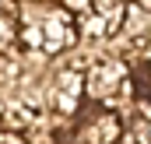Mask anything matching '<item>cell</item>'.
Here are the masks:
<instances>
[{"label":"cell","instance_id":"obj_1","mask_svg":"<svg viewBox=\"0 0 151 144\" xmlns=\"http://www.w3.org/2000/svg\"><path fill=\"white\" fill-rule=\"evenodd\" d=\"M123 77H130V67H127L123 60H116V56L106 53V56H99L88 71L81 74V91L91 95L95 102H106V99L116 91V84H119Z\"/></svg>","mask_w":151,"mask_h":144},{"label":"cell","instance_id":"obj_2","mask_svg":"<svg viewBox=\"0 0 151 144\" xmlns=\"http://www.w3.org/2000/svg\"><path fill=\"white\" fill-rule=\"evenodd\" d=\"M91 130H95L99 144H119V137H123V120H119V112L102 109V112L91 120Z\"/></svg>","mask_w":151,"mask_h":144},{"label":"cell","instance_id":"obj_3","mask_svg":"<svg viewBox=\"0 0 151 144\" xmlns=\"http://www.w3.org/2000/svg\"><path fill=\"white\" fill-rule=\"evenodd\" d=\"M74 28L81 32V39H102V42H109V28H106V18H102V14H95V11H88V14L74 18Z\"/></svg>","mask_w":151,"mask_h":144},{"label":"cell","instance_id":"obj_4","mask_svg":"<svg viewBox=\"0 0 151 144\" xmlns=\"http://www.w3.org/2000/svg\"><path fill=\"white\" fill-rule=\"evenodd\" d=\"M60 7H63L67 14H74V18H81V14H88V11H91V0H63Z\"/></svg>","mask_w":151,"mask_h":144},{"label":"cell","instance_id":"obj_5","mask_svg":"<svg viewBox=\"0 0 151 144\" xmlns=\"http://www.w3.org/2000/svg\"><path fill=\"white\" fill-rule=\"evenodd\" d=\"M74 144H99L95 130H91V123H88V127H81V130H74Z\"/></svg>","mask_w":151,"mask_h":144},{"label":"cell","instance_id":"obj_6","mask_svg":"<svg viewBox=\"0 0 151 144\" xmlns=\"http://www.w3.org/2000/svg\"><path fill=\"white\" fill-rule=\"evenodd\" d=\"M119 4H123V0H91V11H95V14H109Z\"/></svg>","mask_w":151,"mask_h":144}]
</instances>
